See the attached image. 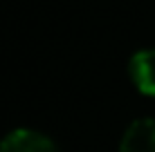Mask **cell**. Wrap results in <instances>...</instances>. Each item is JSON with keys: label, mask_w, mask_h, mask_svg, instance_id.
<instances>
[{"label": "cell", "mask_w": 155, "mask_h": 152, "mask_svg": "<svg viewBox=\"0 0 155 152\" xmlns=\"http://www.w3.org/2000/svg\"><path fill=\"white\" fill-rule=\"evenodd\" d=\"M0 152H56V145L47 134L29 128H16L0 141Z\"/></svg>", "instance_id": "6da1fadb"}, {"label": "cell", "mask_w": 155, "mask_h": 152, "mask_svg": "<svg viewBox=\"0 0 155 152\" xmlns=\"http://www.w3.org/2000/svg\"><path fill=\"white\" fill-rule=\"evenodd\" d=\"M133 85L146 96H155V49H140L128 60Z\"/></svg>", "instance_id": "7a4b0ae2"}, {"label": "cell", "mask_w": 155, "mask_h": 152, "mask_svg": "<svg viewBox=\"0 0 155 152\" xmlns=\"http://www.w3.org/2000/svg\"><path fill=\"white\" fill-rule=\"evenodd\" d=\"M119 152H155V119H135L119 141Z\"/></svg>", "instance_id": "3957f363"}]
</instances>
